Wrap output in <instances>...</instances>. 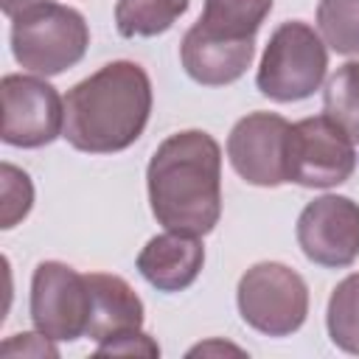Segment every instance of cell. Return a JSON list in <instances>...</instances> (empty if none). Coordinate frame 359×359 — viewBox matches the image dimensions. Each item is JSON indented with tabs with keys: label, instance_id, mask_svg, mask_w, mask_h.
<instances>
[{
	"label": "cell",
	"instance_id": "obj_1",
	"mask_svg": "<svg viewBox=\"0 0 359 359\" xmlns=\"http://www.w3.org/2000/svg\"><path fill=\"white\" fill-rule=\"evenodd\" d=\"M146 185L165 230L208 236L222 216V146L202 129L168 135L149 160Z\"/></svg>",
	"mask_w": 359,
	"mask_h": 359
},
{
	"label": "cell",
	"instance_id": "obj_2",
	"mask_svg": "<svg viewBox=\"0 0 359 359\" xmlns=\"http://www.w3.org/2000/svg\"><path fill=\"white\" fill-rule=\"evenodd\" d=\"M149 115V73L137 62L118 59L67 90L62 137L87 154H115L143 135Z\"/></svg>",
	"mask_w": 359,
	"mask_h": 359
},
{
	"label": "cell",
	"instance_id": "obj_3",
	"mask_svg": "<svg viewBox=\"0 0 359 359\" xmlns=\"http://www.w3.org/2000/svg\"><path fill=\"white\" fill-rule=\"evenodd\" d=\"M90 45L84 17L62 3L42 0L11 20V53L22 70L59 76L79 65Z\"/></svg>",
	"mask_w": 359,
	"mask_h": 359
},
{
	"label": "cell",
	"instance_id": "obj_4",
	"mask_svg": "<svg viewBox=\"0 0 359 359\" xmlns=\"http://www.w3.org/2000/svg\"><path fill=\"white\" fill-rule=\"evenodd\" d=\"M328 73V48L323 36L300 20H286L278 25L264 48L255 84L258 90L278 101L292 104L314 95Z\"/></svg>",
	"mask_w": 359,
	"mask_h": 359
},
{
	"label": "cell",
	"instance_id": "obj_5",
	"mask_svg": "<svg viewBox=\"0 0 359 359\" xmlns=\"http://www.w3.org/2000/svg\"><path fill=\"white\" fill-rule=\"evenodd\" d=\"M236 303L250 328L266 337H289L306 323L309 286L292 266L280 261H261L241 275Z\"/></svg>",
	"mask_w": 359,
	"mask_h": 359
},
{
	"label": "cell",
	"instance_id": "obj_6",
	"mask_svg": "<svg viewBox=\"0 0 359 359\" xmlns=\"http://www.w3.org/2000/svg\"><path fill=\"white\" fill-rule=\"evenodd\" d=\"M356 171V149L325 112L292 123L286 140V177L303 188H334Z\"/></svg>",
	"mask_w": 359,
	"mask_h": 359
},
{
	"label": "cell",
	"instance_id": "obj_7",
	"mask_svg": "<svg viewBox=\"0 0 359 359\" xmlns=\"http://www.w3.org/2000/svg\"><path fill=\"white\" fill-rule=\"evenodd\" d=\"M31 323L53 342H73L90 325L87 275L62 261H42L31 278Z\"/></svg>",
	"mask_w": 359,
	"mask_h": 359
},
{
	"label": "cell",
	"instance_id": "obj_8",
	"mask_svg": "<svg viewBox=\"0 0 359 359\" xmlns=\"http://www.w3.org/2000/svg\"><path fill=\"white\" fill-rule=\"evenodd\" d=\"M3 143L39 149L53 143L65 129V98L39 76H3Z\"/></svg>",
	"mask_w": 359,
	"mask_h": 359
},
{
	"label": "cell",
	"instance_id": "obj_9",
	"mask_svg": "<svg viewBox=\"0 0 359 359\" xmlns=\"http://www.w3.org/2000/svg\"><path fill=\"white\" fill-rule=\"evenodd\" d=\"M294 233L311 264L328 269L351 266L359 258V202L339 194L317 196L300 210Z\"/></svg>",
	"mask_w": 359,
	"mask_h": 359
},
{
	"label": "cell",
	"instance_id": "obj_10",
	"mask_svg": "<svg viewBox=\"0 0 359 359\" xmlns=\"http://www.w3.org/2000/svg\"><path fill=\"white\" fill-rule=\"evenodd\" d=\"M292 123L278 112H250L230 129L227 157L233 171L258 188H278L286 177V140Z\"/></svg>",
	"mask_w": 359,
	"mask_h": 359
},
{
	"label": "cell",
	"instance_id": "obj_11",
	"mask_svg": "<svg viewBox=\"0 0 359 359\" xmlns=\"http://www.w3.org/2000/svg\"><path fill=\"white\" fill-rule=\"evenodd\" d=\"M205 264V247L199 236L188 233H160L146 241L137 255V272L157 292H182L188 289Z\"/></svg>",
	"mask_w": 359,
	"mask_h": 359
},
{
	"label": "cell",
	"instance_id": "obj_12",
	"mask_svg": "<svg viewBox=\"0 0 359 359\" xmlns=\"http://www.w3.org/2000/svg\"><path fill=\"white\" fill-rule=\"evenodd\" d=\"M90 325L87 337L95 342L112 339L126 331H137L143 325V300L137 292L121 278L109 272H90Z\"/></svg>",
	"mask_w": 359,
	"mask_h": 359
},
{
	"label": "cell",
	"instance_id": "obj_13",
	"mask_svg": "<svg viewBox=\"0 0 359 359\" xmlns=\"http://www.w3.org/2000/svg\"><path fill=\"white\" fill-rule=\"evenodd\" d=\"M255 56V42L247 45H227L188 28L180 42V59L185 73L205 87H224L241 79Z\"/></svg>",
	"mask_w": 359,
	"mask_h": 359
},
{
	"label": "cell",
	"instance_id": "obj_14",
	"mask_svg": "<svg viewBox=\"0 0 359 359\" xmlns=\"http://www.w3.org/2000/svg\"><path fill=\"white\" fill-rule=\"evenodd\" d=\"M269 11L272 0H205L202 17L191 28L227 45H247L255 42Z\"/></svg>",
	"mask_w": 359,
	"mask_h": 359
},
{
	"label": "cell",
	"instance_id": "obj_15",
	"mask_svg": "<svg viewBox=\"0 0 359 359\" xmlns=\"http://www.w3.org/2000/svg\"><path fill=\"white\" fill-rule=\"evenodd\" d=\"M191 0H118L115 25L126 39L165 34L185 11Z\"/></svg>",
	"mask_w": 359,
	"mask_h": 359
},
{
	"label": "cell",
	"instance_id": "obj_16",
	"mask_svg": "<svg viewBox=\"0 0 359 359\" xmlns=\"http://www.w3.org/2000/svg\"><path fill=\"white\" fill-rule=\"evenodd\" d=\"M325 328L339 351L359 356V272L342 278L334 286L325 311Z\"/></svg>",
	"mask_w": 359,
	"mask_h": 359
},
{
	"label": "cell",
	"instance_id": "obj_17",
	"mask_svg": "<svg viewBox=\"0 0 359 359\" xmlns=\"http://www.w3.org/2000/svg\"><path fill=\"white\" fill-rule=\"evenodd\" d=\"M325 115L348 132L353 143H359V62H345L328 79L323 93Z\"/></svg>",
	"mask_w": 359,
	"mask_h": 359
},
{
	"label": "cell",
	"instance_id": "obj_18",
	"mask_svg": "<svg viewBox=\"0 0 359 359\" xmlns=\"http://www.w3.org/2000/svg\"><path fill=\"white\" fill-rule=\"evenodd\" d=\"M317 28L331 50L359 56V0H320Z\"/></svg>",
	"mask_w": 359,
	"mask_h": 359
},
{
	"label": "cell",
	"instance_id": "obj_19",
	"mask_svg": "<svg viewBox=\"0 0 359 359\" xmlns=\"http://www.w3.org/2000/svg\"><path fill=\"white\" fill-rule=\"evenodd\" d=\"M34 205V185L25 171L3 163V227H14L20 219L28 216Z\"/></svg>",
	"mask_w": 359,
	"mask_h": 359
},
{
	"label": "cell",
	"instance_id": "obj_20",
	"mask_svg": "<svg viewBox=\"0 0 359 359\" xmlns=\"http://www.w3.org/2000/svg\"><path fill=\"white\" fill-rule=\"evenodd\" d=\"M95 353H98V356H107V353H112V356H132V353H140V356H160V345H157L149 334H143V331L137 328V331H126V334H118V337H112V339L98 342Z\"/></svg>",
	"mask_w": 359,
	"mask_h": 359
},
{
	"label": "cell",
	"instance_id": "obj_21",
	"mask_svg": "<svg viewBox=\"0 0 359 359\" xmlns=\"http://www.w3.org/2000/svg\"><path fill=\"white\" fill-rule=\"evenodd\" d=\"M39 337V331L36 334H17L14 339H8V342H14V345H20V351L22 353H34V356H59V351H56V345H50L53 339H42L39 345H34V339Z\"/></svg>",
	"mask_w": 359,
	"mask_h": 359
},
{
	"label": "cell",
	"instance_id": "obj_22",
	"mask_svg": "<svg viewBox=\"0 0 359 359\" xmlns=\"http://www.w3.org/2000/svg\"><path fill=\"white\" fill-rule=\"evenodd\" d=\"M34 3H42V0H3V14H6L8 20H14L20 11H25V8L34 6Z\"/></svg>",
	"mask_w": 359,
	"mask_h": 359
}]
</instances>
